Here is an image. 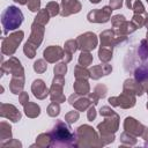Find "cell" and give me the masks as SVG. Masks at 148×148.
Listing matches in <instances>:
<instances>
[{"instance_id": "1", "label": "cell", "mask_w": 148, "mask_h": 148, "mask_svg": "<svg viewBox=\"0 0 148 148\" xmlns=\"http://www.w3.org/2000/svg\"><path fill=\"white\" fill-rule=\"evenodd\" d=\"M50 138L51 146H71L75 143V133H73L72 128L65 123L56 125L50 134Z\"/></svg>"}, {"instance_id": "2", "label": "cell", "mask_w": 148, "mask_h": 148, "mask_svg": "<svg viewBox=\"0 0 148 148\" xmlns=\"http://www.w3.org/2000/svg\"><path fill=\"white\" fill-rule=\"evenodd\" d=\"M23 14L16 6H8L1 14V23L6 30H15L23 22Z\"/></svg>"}]
</instances>
